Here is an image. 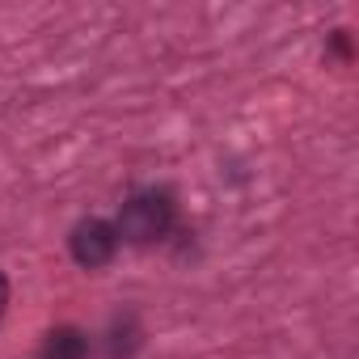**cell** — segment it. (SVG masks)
I'll use <instances>...</instances> for the list:
<instances>
[{
  "label": "cell",
  "mask_w": 359,
  "mask_h": 359,
  "mask_svg": "<svg viewBox=\"0 0 359 359\" xmlns=\"http://www.w3.org/2000/svg\"><path fill=\"white\" fill-rule=\"evenodd\" d=\"M169 224H173V203H169V195L144 191V195H131V199L123 203L114 233H118L123 241H131V245H152V241H161V237L169 233Z\"/></svg>",
  "instance_id": "1"
},
{
  "label": "cell",
  "mask_w": 359,
  "mask_h": 359,
  "mask_svg": "<svg viewBox=\"0 0 359 359\" xmlns=\"http://www.w3.org/2000/svg\"><path fill=\"white\" fill-rule=\"evenodd\" d=\"M68 250H72L76 266L97 271V266H106V262L114 258V250H118V233H114V224H106V220L89 216V220H81V224L72 229Z\"/></svg>",
  "instance_id": "2"
},
{
  "label": "cell",
  "mask_w": 359,
  "mask_h": 359,
  "mask_svg": "<svg viewBox=\"0 0 359 359\" xmlns=\"http://www.w3.org/2000/svg\"><path fill=\"white\" fill-rule=\"evenodd\" d=\"M85 355H89V338L72 325L51 330L47 342H43V359H85Z\"/></svg>",
  "instance_id": "3"
},
{
  "label": "cell",
  "mask_w": 359,
  "mask_h": 359,
  "mask_svg": "<svg viewBox=\"0 0 359 359\" xmlns=\"http://www.w3.org/2000/svg\"><path fill=\"white\" fill-rule=\"evenodd\" d=\"M5 309H9V279L0 275V317H5Z\"/></svg>",
  "instance_id": "4"
}]
</instances>
